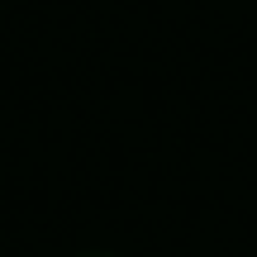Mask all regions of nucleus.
I'll list each match as a JSON object with an SVG mask.
<instances>
[{
    "label": "nucleus",
    "mask_w": 257,
    "mask_h": 257,
    "mask_svg": "<svg viewBox=\"0 0 257 257\" xmlns=\"http://www.w3.org/2000/svg\"><path fill=\"white\" fill-rule=\"evenodd\" d=\"M91 257H105V252H91Z\"/></svg>",
    "instance_id": "1"
}]
</instances>
